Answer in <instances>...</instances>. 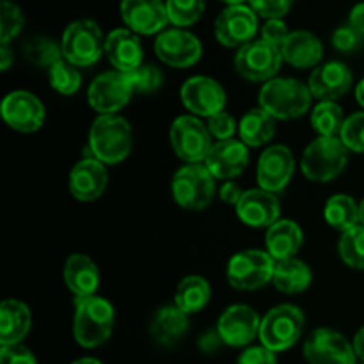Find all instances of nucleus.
I'll use <instances>...</instances> for the list:
<instances>
[{
    "mask_svg": "<svg viewBox=\"0 0 364 364\" xmlns=\"http://www.w3.org/2000/svg\"><path fill=\"white\" fill-rule=\"evenodd\" d=\"M313 95L308 84L291 77L265 82L259 89L258 103L276 121H291L309 112Z\"/></svg>",
    "mask_w": 364,
    "mask_h": 364,
    "instance_id": "f257e3e1",
    "label": "nucleus"
},
{
    "mask_svg": "<svg viewBox=\"0 0 364 364\" xmlns=\"http://www.w3.org/2000/svg\"><path fill=\"white\" fill-rule=\"evenodd\" d=\"M116 323V311L107 299H75L73 336L82 348H96L110 338Z\"/></svg>",
    "mask_w": 364,
    "mask_h": 364,
    "instance_id": "f03ea898",
    "label": "nucleus"
},
{
    "mask_svg": "<svg viewBox=\"0 0 364 364\" xmlns=\"http://www.w3.org/2000/svg\"><path fill=\"white\" fill-rule=\"evenodd\" d=\"M132 151V127L121 116H98L89 130V156L105 166H116Z\"/></svg>",
    "mask_w": 364,
    "mask_h": 364,
    "instance_id": "7ed1b4c3",
    "label": "nucleus"
},
{
    "mask_svg": "<svg viewBox=\"0 0 364 364\" xmlns=\"http://www.w3.org/2000/svg\"><path fill=\"white\" fill-rule=\"evenodd\" d=\"M348 164V149L340 137H318L306 146L301 171L309 181L327 183L340 176Z\"/></svg>",
    "mask_w": 364,
    "mask_h": 364,
    "instance_id": "20e7f679",
    "label": "nucleus"
},
{
    "mask_svg": "<svg viewBox=\"0 0 364 364\" xmlns=\"http://www.w3.org/2000/svg\"><path fill=\"white\" fill-rule=\"evenodd\" d=\"M171 192L178 206L188 212H201L215 194V178L205 164H185L174 173Z\"/></svg>",
    "mask_w": 364,
    "mask_h": 364,
    "instance_id": "39448f33",
    "label": "nucleus"
},
{
    "mask_svg": "<svg viewBox=\"0 0 364 364\" xmlns=\"http://www.w3.org/2000/svg\"><path fill=\"white\" fill-rule=\"evenodd\" d=\"M60 48L68 63L77 68H89L105 53V38L96 21L82 18L64 28Z\"/></svg>",
    "mask_w": 364,
    "mask_h": 364,
    "instance_id": "423d86ee",
    "label": "nucleus"
},
{
    "mask_svg": "<svg viewBox=\"0 0 364 364\" xmlns=\"http://www.w3.org/2000/svg\"><path fill=\"white\" fill-rule=\"evenodd\" d=\"M304 313L294 304H279L267 311L259 327V341L272 352H284L294 347L304 331Z\"/></svg>",
    "mask_w": 364,
    "mask_h": 364,
    "instance_id": "0eeeda50",
    "label": "nucleus"
},
{
    "mask_svg": "<svg viewBox=\"0 0 364 364\" xmlns=\"http://www.w3.org/2000/svg\"><path fill=\"white\" fill-rule=\"evenodd\" d=\"M212 139L206 123L192 114L176 117L171 124V148L185 164H205L213 148Z\"/></svg>",
    "mask_w": 364,
    "mask_h": 364,
    "instance_id": "6e6552de",
    "label": "nucleus"
},
{
    "mask_svg": "<svg viewBox=\"0 0 364 364\" xmlns=\"http://www.w3.org/2000/svg\"><path fill=\"white\" fill-rule=\"evenodd\" d=\"M274 270H276V259L269 252L259 249H245L230 259L226 274L233 288L242 291H255L272 281Z\"/></svg>",
    "mask_w": 364,
    "mask_h": 364,
    "instance_id": "1a4fd4ad",
    "label": "nucleus"
},
{
    "mask_svg": "<svg viewBox=\"0 0 364 364\" xmlns=\"http://www.w3.org/2000/svg\"><path fill=\"white\" fill-rule=\"evenodd\" d=\"M279 46H274L263 39H255L238 48L235 55V71L249 82H269L276 78L283 64Z\"/></svg>",
    "mask_w": 364,
    "mask_h": 364,
    "instance_id": "9d476101",
    "label": "nucleus"
},
{
    "mask_svg": "<svg viewBox=\"0 0 364 364\" xmlns=\"http://www.w3.org/2000/svg\"><path fill=\"white\" fill-rule=\"evenodd\" d=\"M180 100L185 109L196 117H212L226 109L228 96L223 85L212 77L196 75L183 82Z\"/></svg>",
    "mask_w": 364,
    "mask_h": 364,
    "instance_id": "9b49d317",
    "label": "nucleus"
},
{
    "mask_svg": "<svg viewBox=\"0 0 364 364\" xmlns=\"http://www.w3.org/2000/svg\"><path fill=\"white\" fill-rule=\"evenodd\" d=\"M258 18L255 9L245 4L224 7L213 25L217 41L226 48H242L247 43L255 41V36L259 28Z\"/></svg>",
    "mask_w": 364,
    "mask_h": 364,
    "instance_id": "f8f14e48",
    "label": "nucleus"
},
{
    "mask_svg": "<svg viewBox=\"0 0 364 364\" xmlns=\"http://www.w3.org/2000/svg\"><path fill=\"white\" fill-rule=\"evenodd\" d=\"M134 89L121 71H105L87 89V102L100 116H116L128 105Z\"/></svg>",
    "mask_w": 364,
    "mask_h": 364,
    "instance_id": "ddd939ff",
    "label": "nucleus"
},
{
    "mask_svg": "<svg viewBox=\"0 0 364 364\" xmlns=\"http://www.w3.org/2000/svg\"><path fill=\"white\" fill-rule=\"evenodd\" d=\"M308 364H355V352L350 341L338 331L318 327L304 343Z\"/></svg>",
    "mask_w": 364,
    "mask_h": 364,
    "instance_id": "4468645a",
    "label": "nucleus"
},
{
    "mask_svg": "<svg viewBox=\"0 0 364 364\" xmlns=\"http://www.w3.org/2000/svg\"><path fill=\"white\" fill-rule=\"evenodd\" d=\"M155 53L171 68H191L203 57V45L185 28H166L155 39Z\"/></svg>",
    "mask_w": 364,
    "mask_h": 364,
    "instance_id": "2eb2a0df",
    "label": "nucleus"
},
{
    "mask_svg": "<svg viewBox=\"0 0 364 364\" xmlns=\"http://www.w3.org/2000/svg\"><path fill=\"white\" fill-rule=\"evenodd\" d=\"M262 318L247 304H235L224 309L217 320V333L228 347H247L259 336Z\"/></svg>",
    "mask_w": 364,
    "mask_h": 364,
    "instance_id": "dca6fc26",
    "label": "nucleus"
},
{
    "mask_svg": "<svg viewBox=\"0 0 364 364\" xmlns=\"http://www.w3.org/2000/svg\"><path fill=\"white\" fill-rule=\"evenodd\" d=\"M295 173V156L290 148L283 144L269 146L259 155L256 180L259 188L279 194L291 181Z\"/></svg>",
    "mask_w": 364,
    "mask_h": 364,
    "instance_id": "f3484780",
    "label": "nucleus"
},
{
    "mask_svg": "<svg viewBox=\"0 0 364 364\" xmlns=\"http://www.w3.org/2000/svg\"><path fill=\"white\" fill-rule=\"evenodd\" d=\"M2 117L7 127L21 134H34L46 117L45 105L28 91H11L2 102Z\"/></svg>",
    "mask_w": 364,
    "mask_h": 364,
    "instance_id": "a211bd4d",
    "label": "nucleus"
},
{
    "mask_svg": "<svg viewBox=\"0 0 364 364\" xmlns=\"http://www.w3.org/2000/svg\"><path fill=\"white\" fill-rule=\"evenodd\" d=\"M121 20L137 36H153L166 31L169 23L164 0H121Z\"/></svg>",
    "mask_w": 364,
    "mask_h": 364,
    "instance_id": "6ab92c4d",
    "label": "nucleus"
},
{
    "mask_svg": "<svg viewBox=\"0 0 364 364\" xmlns=\"http://www.w3.org/2000/svg\"><path fill=\"white\" fill-rule=\"evenodd\" d=\"M238 220L249 228H265L269 230L272 224L279 220L281 203L276 194L263 188H251L245 191L238 205L235 206Z\"/></svg>",
    "mask_w": 364,
    "mask_h": 364,
    "instance_id": "aec40b11",
    "label": "nucleus"
},
{
    "mask_svg": "<svg viewBox=\"0 0 364 364\" xmlns=\"http://www.w3.org/2000/svg\"><path fill=\"white\" fill-rule=\"evenodd\" d=\"M109 183L105 164L96 160L95 156H85L77 162L68 178V187L71 196L80 203H92L100 199Z\"/></svg>",
    "mask_w": 364,
    "mask_h": 364,
    "instance_id": "412c9836",
    "label": "nucleus"
},
{
    "mask_svg": "<svg viewBox=\"0 0 364 364\" xmlns=\"http://www.w3.org/2000/svg\"><path fill=\"white\" fill-rule=\"evenodd\" d=\"M308 87L318 102H336L352 87V71L340 60L320 64L311 71Z\"/></svg>",
    "mask_w": 364,
    "mask_h": 364,
    "instance_id": "4be33fe9",
    "label": "nucleus"
},
{
    "mask_svg": "<svg viewBox=\"0 0 364 364\" xmlns=\"http://www.w3.org/2000/svg\"><path fill=\"white\" fill-rule=\"evenodd\" d=\"M205 166L215 180L231 181L240 176L249 166V146H245L240 139L215 142L210 151Z\"/></svg>",
    "mask_w": 364,
    "mask_h": 364,
    "instance_id": "5701e85b",
    "label": "nucleus"
},
{
    "mask_svg": "<svg viewBox=\"0 0 364 364\" xmlns=\"http://www.w3.org/2000/svg\"><path fill=\"white\" fill-rule=\"evenodd\" d=\"M105 55L114 70L121 73H130L142 66L144 48L139 36L130 28H114L105 36Z\"/></svg>",
    "mask_w": 364,
    "mask_h": 364,
    "instance_id": "b1692460",
    "label": "nucleus"
},
{
    "mask_svg": "<svg viewBox=\"0 0 364 364\" xmlns=\"http://www.w3.org/2000/svg\"><path fill=\"white\" fill-rule=\"evenodd\" d=\"M64 283L75 299L92 297L100 288L98 265L87 255H71L64 263Z\"/></svg>",
    "mask_w": 364,
    "mask_h": 364,
    "instance_id": "393cba45",
    "label": "nucleus"
},
{
    "mask_svg": "<svg viewBox=\"0 0 364 364\" xmlns=\"http://www.w3.org/2000/svg\"><path fill=\"white\" fill-rule=\"evenodd\" d=\"M284 63L299 70H315L323 55V45L313 32L291 31L281 46Z\"/></svg>",
    "mask_w": 364,
    "mask_h": 364,
    "instance_id": "a878e982",
    "label": "nucleus"
},
{
    "mask_svg": "<svg viewBox=\"0 0 364 364\" xmlns=\"http://www.w3.org/2000/svg\"><path fill=\"white\" fill-rule=\"evenodd\" d=\"M304 233L302 228L291 219H279L265 233V251L277 262L297 258L301 251Z\"/></svg>",
    "mask_w": 364,
    "mask_h": 364,
    "instance_id": "bb28decb",
    "label": "nucleus"
},
{
    "mask_svg": "<svg viewBox=\"0 0 364 364\" xmlns=\"http://www.w3.org/2000/svg\"><path fill=\"white\" fill-rule=\"evenodd\" d=\"M32 326L31 309L25 302L6 299L0 306V345L11 347L25 340Z\"/></svg>",
    "mask_w": 364,
    "mask_h": 364,
    "instance_id": "cd10ccee",
    "label": "nucleus"
},
{
    "mask_svg": "<svg viewBox=\"0 0 364 364\" xmlns=\"http://www.w3.org/2000/svg\"><path fill=\"white\" fill-rule=\"evenodd\" d=\"M188 331V315L181 311L176 304L164 306L153 315L149 323V334L155 343L162 347L176 345Z\"/></svg>",
    "mask_w": 364,
    "mask_h": 364,
    "instance_id": "c85d7f7f",
    "label": "nucleus"
},
{
    "mask_svg": "<svg viewBox=\"0 0 364 364\" xmlns=\"http://www.w3.org/2000/svg\"><path fill=\"white\" fill-rule=\"evenodd\" d=\"M240 141L249 148H259L269 144L276 135V119L267 114L262 107L247 110L238 121Z\"/></svg>",
    "mask_w": 364,
    "mask_h": 364,
    "instance_id": "c756f323",
    "label": "nucleus"
},
{
    "mask_svg": "<svg viewBox=\"0 0 364 364\" xmlns=\"http://www.w3.org/2000/svg\"><path fill=\"white\" fill-rule=\"evenodd\" d=\"M274 287L279 291L288 295L302 294L308 290L313 283V274L308 263H304L299 258L284 259V262L276 263L272 277Z\"/></svg>",
    "mask_w": 364,
    "mask_h": 364,
    "instance_id": "7c9ffc66",
    "label": "nucleus"
},
{
    "mask_svg": "<svg viewBox=\"0 0 364 364\" xmlns=\"http://www.w3.org/2000/svg\"><path fill=\"white\" fill-rule=\"evenodd\" d=\"M212 299L210 283L201 276H187L174 291V304L187 315L203 311Z\"/></svg>",
    "mask_w": 364,
    "mask_h": 364,
    "instance_id": "2f4dec72",
    "label": "nucleus"
},
{
    "mask_svg": "<svg viewBox=\"0 0 364 364\" xmlns=\"http://www.w3.org/2000/svg\"><path fill=\"white\" fill-rule=\"evenodd\" d=\"M323 219L334 230L345 231L359 226V205L348 194H334L327 199Z\"/></svg>",
    "mask_w": 364,
    "mask_h": 364,
    "instance_id": "473e14b6",
    "label": "nucleus"
},
{
    "mask_svg": "<svg viewBox=\"0 0 364 364\" xmlns=\"http://www.w3.org/2000/svg\"><path fill=\"white\" fill-rule=\"evenodd\" d=\"M345 119L343 109L336 102H318L311 112V127L318 137H340Z\"/></svg>",
    "mask_w": 364,
    "mask_h": 364,
    "instance_id": "72a5a7b5",
    "label": "nucleus"
},
{
    "mask_svg": "<svg viewBox=\"0 0 364 364\" xmlns=\"http://www.w3.org/2000/svg\"><path fill=\"white\" fill-rule=\"evenodd\" d=\"M23 55L28 63H32L38 68H52L59 60L64 59L60 43L57 45L53 39L45 38V36H36L31 38L23 45Z\"/></svg>",
    "mask_w": 364,
    "mask_h": 364,
    "instance_id": "f704fd0d",
    "label": "nucleus"
},
{
    "mask_svg": "<svg viewBox=\"0 0 364 364\" xmlns=\"http://www.w3.org/2000/svg\"><path fill=\"white\" fill-rule=\"evenodd\" d=\"M338 252L345 265L350 269H364V226H355L341 233L338 242Z\"/></svg>",
    "mask_w": 364,
    "mask_h": 364,
    "instance_id": "c9c22d12",
    "label": "nucleus"
},
{
    "mask_svg": "<svg viewBox=\"0 0 364 364\" xmlns=\"http://www.w3.org/2000/svg\"><path fill=\"white\" fill-rule=\"evenodd\" d=\"M169 23L176 28H185L201 20L206 0H166Z\"/></svg>",
    "mask_w": 364,
    "mask_h": 364,
    "instance_id": "e433bc0d",
    "label": "nucleus"
},
{
    "mask_svg": "<svg viewBox=\"0 0 364 364\" xmlns=\"http://www.w3.org/2000/svg\"><path fill=\"white\" fill-rule=\"evenodd\" d=\"M48 80L53 91H57L59 95L64 96H71L75 95V92H78V89H80L82 75L77 66H73V64L68 63L66 59H63L50 68Z\"/></svg>",
    "mask_w": 364,
    "mask_h": 364,
    "instance_id": "4c0bfd02",
    "label": "nucleus"
},
{
    "mask_svg": "<svg viewBox=\"0 0 364 364\" xmlns=\"http://www.w3.org/2000/svg\"><path fill=\"white\" fill-rule=\"evenodd\" d=\"M124 75H127L134 92H142V95H151L156 89L162 87L164 84L162 71L156 66H153V64H142L137 70Z\"/></svg>",
    "mask_w": 364,
    "mask_h": 364,
    "instance_id": "58836bf2",
    "label": "nucleus"
},
{
    "mask_svg": "<svg viewBox=\"0 0 364 364\" xmlns=\"http://www.w3.org/2000/svg\"><path fill=\"white\" fill-rule=\"evenodd\" d=\"M25 23L23 13L11 0H2L0 4V43L9 45L11 39L16 38Z\"/></svg>",
    "mask_w": 364,
    "mask_h": 364,
    "instance_id": "ea45409f",
    "label": "nucleus"
},
{
    "mask_svg": "<svg viewBox=\"0 0 364 364\" xmlns=\"http://www.w3.org/2000/svg\"><path fill=\"white\" fill-rule=\"evenodd\" d=\"M340 139L348 151L364 153V112H355L345 119Z\"/></svg>",
    "mask_w": 364,
    "mask_h": 364,
    "instance_id": "a19ab883",
    "label": "nucleus"
},
{
    "mask_svg": "<svg viewBox=\"0 0 364 364\" xmlns=\"http://www.w3.org/2000/svg\"><path fill=\"white\" fill-rule=\"evenodd\" d=\"M206 127H208V132L212 134V137L217 139V142L230 141V139H233L235 132H238V123L226 110L208 117L206 119Z\"/></svg>",
    "mask_w": 364,
    "mask_h": 364,
    "instance_id": "79ce46f5",
    "label": "nucleus"
},
{
    "mask_svg": "<svg viewBox=\"0 0 364 364\" xmlns=\"http://www.w3.org/2000/svg\"><path fill=\"white\" fill-rule=\"evenodd\" d=\"M295 0H249V6L265 20H281L287 16Z\"/></svg>",
    "mask_w": 364,
    "mask_h": 364,
    "instance_id": "37998d69",
    "label": "nucleus"
},
{
    "mask_svg": "<svg viewBox=\"0 0 364 364\" xmlns=\"http://www.w3.org/2000/svg\"><path fill=\"white\" fill-rule=\"evenodd\" d=\"M361 39L363 36L359 32H355L350 25H343V27H338L336 31L333 32V46L338 50V52H343V53H350L354 50L359 48L361 45Z\"/></svg>",
    "mask_w": 364,
    "mask_h": 364,
    "instance_id": "c03bdc74",
    "label": "nucleus"
},
{
    "mask_svg": "<svg viewBox=\"0 0 364 364\" xmlns=\"http://www.w3.org/2000/svg\"><path fill=\"white\" fill-rule=\"evenodd\" d=\"M288 34V25L283 20H265L262 27V39L263 41L270 43L274 46H283V43L287 41Z\"/></svg>",
    "mask_w": 364,
    "mask_h": 364,
    "instance_id": "a18cd8bd",
    "label": "nucleus"
},
{
    "mask_svg": "<svg viewBox=\"0 0 364 364\" xmlns=\"http://www.w3.org/2000/svg\"><path fill=\"white\" fill-rule=\"evenodd\" d=\"M0 364H38L34 354L23 345L0 348Z\"/></svg>",
    "mask_w": 364,
    "mask_h": 364,
    "instance_id": "49530a36",
    "label": "nucleus"
},
{
    "mask_svg": "<svg viewBox=\"0 0 364 364\" xmlns=\"http://www.w3.org/2000/svg\"><path fill=\"white\" fill-rule=\"evenodd\" d=\"M237 364H277L276 352L269 350L267 347H249L245 348L237 359Z\"/></svg>",
    "mask_w": 364,
    "mask_h": 364,
    "instance_id": "de8ad7c7",
    "label": "nucleus"
},
{
    "mask_svg": "<svg viewBox=\"0 0 364 364\" xmlns=\"http://www.w3.org/2000/svg\"><path fill=\"white\" fill-rule=\"evenodd\" d=\"M244 192L245 191H242V188L231 180V181H224L219 194H220V199H223V203H226V205H231V206H237L238 201L242 199V196H244Z\"/></svg>",
    "mask_w": 364,
    "mask_h": 364,
    "instance_id": "09e8293b",
    "label": "nucleus"
},
{
    "mask_svg": "<svg viewBox=\"0 0 364 364\" xmlns=\"http://www.w3.org/2000/svg\"><path fill=\"white\" fill-rule=\"evenodd\" d=\"M220 345H224V341L220 340L217 329L215 331H206V333L203 334V336L199 338V341H198V347L201 348L205 354H213V352L219 350Z\"/></svg>",
    "mask_w": 364,
    "mask_h": 364,
    "instance_id": "8fccbe9b",
    "label": "nucleus"
},
{
    "mask_svg": "<svg viewBox=\"0 0 364 364\" xmlns=\"http://www.w3.org/2000/svg\"><path fill=\"white\" fill-rule=\"evenodd\" d=\"M348 25H350L355 32L364 36V2L355 4V6L352 7L350 14H348Z\"/></svg>",
    "mask_w": 364,
    "mask_h": 364,
    "instance_id": "3c124183",
    "label": "nucleus"
},
{
    "mask_svg": "<svg viewBox=\"0 0 364 364\" xmlns=\"http://www.w3.org/2000/svg\"><path fill=\"white\" fill-rule=\"evenodd\" d=\"M11 64H13V52H11L9 45L0 43V68H2V71H7Z\"/></svg>",
    "mask_w": 364,
    "mask_h": 364,
    "instance_id": "603ef678",
    "label": "nucleus"
},
{
    "mask_svg": "<svg viewBox=\"0 0 364 364\" xmlns=\"http://www.w3.org/2000/svg\"><path fill=\"white\" fill-rule=\"evenodd\" d=\"M352 347H354L355 355H358L361 361H364V326L355 333L354 341H352Z\"/></svg>",
    "mask_w": 364,
    "mask_h": 364,
    "instance_id": "864d4df0",
    "label": "nucleus"
},
{
    "mask_svg": "<svg viewBox=\"0 0 364 364\" xmlns=\"http://www.w3.org/2000/svg\"><path fill=\"white\" fill-rule=\"evenodd\" d=\"M355 100H358L359 105L364 109V78L361 82L358 84V87H355Z\"/></svg>",
    "mask_w": 364,
    "mask_h": 364,
    "instance_id": "5fc2aeb1",
    "label": "nucleus"
},
{
    "mask_svg": "<svg viewBox=\"0 0 364 364\" xmlns=\"http://www.w3.org/2000/svg\"><path fill=\"white\" fill-rule=\"evenodd\" d=\"M71 364H102V361H98V359L95 358H82V359H77V361H73Z\"/></svg>",
    "mask_w": 364,
    "mask_h": 364,
    "instance_id": "6e6d98bb",
    "label": "nucleus"
},
{
    "mask_svg": "<svg viewBox=\"0 0 364 364\" xmlns=\"http://www.w3.org/2000/svg\"><path fill=\"white\" fill-rule=\"evenodd\" d=\"M219 2H223L226 7H230V6H244V4L249 2V0H219Z\"/></svg>",
    "mask_w": 364,
    "mask_h": 364,
    "instance_id": "4d7b16f0",
    "label": "nucleus"
},
{
    "mask_svg": "<svg viewBox=\"0 0 364 364\" xmlns=\"http://www.w3.org/2000/svg\"><path fill=\"white\" fill-rule=\"evenodd\" d=\"M359 224L364 226V199L359 203Z\"/></svg>",
    "mask_w": 364,
    "mask_h": 364,
    "instance_id": "13d9d810",
    "label": "nucleus"
},
{
    "mask_svg": "<svg viewBox=\"0 0 364 364\" xmlns=\"http://www.w3.org/2000/svg\"><path fill=\"white\" fill-rule=\"evenodd\" d=\"M363 364H364V363H363Z\"/></svg>",
    "mask_w": 364,
    "mask_h": 364,
    "instance_id": "bf43d9fd",
    "label": "nucleus"
}]
</instances>
